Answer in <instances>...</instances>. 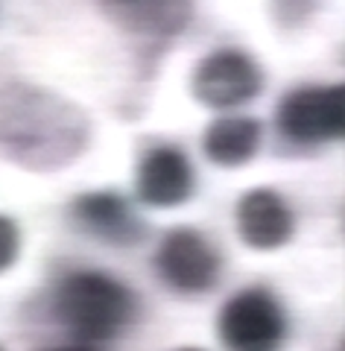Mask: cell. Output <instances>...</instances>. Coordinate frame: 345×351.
<instances>
[{"instance_id": "obj_3", "label": "cell", "mask_w": 345, "mask_h": 351, "mask_svg": "<svg viewBox=\"0 0 345 351\" xmlns=\"http://www.w3.org/2000/svg\"><path fill=\"white\" fill-rule=\"evenodd\" d=\"M287 328V311L263 287L235 293L217 316V334L226 351H281Z\"/></svg>"}, {"instance_id": "obj_10", "label": "cell", "mask_w": 345, "mask_h": 351, "mask_svg": "<svg viewBox=\"0 0 345 351\" xmlns=\"http://www.w3.org/2000/svg\"><path fill=\"white\" fill-rule=\"evenodd\" d=\"M97 12L108 18L120 32L143 41H173L179 32L187 29L193 21V3H179V0H123V3H97Z\"/></svg>"}, {"instance_id": "obj_4", "label": "cell", "mask_w": 345, "mask_h": 351, "mask_svg": "<svg viewBox=\"0 0 345 351\" xmlns=\"http://www.w3.org/2000/svg\"><path fill=\"white\" fill-rule=\"evenodd\" d=\"M275 120L293 144L319 147L340 141L345 132V88L340 82L293 88L278 103Z\"/></svg>"}, {"instance_id": "obj_6", "label": "cell", "mask_w": 345, "mask_h": 351, "mask_svg": "<svg viewBox=\"0 0 345 351\" xmlns=\"http://www.w3.org/2000/svg\"><path fill=\"white\" fill-rule=\"evenodd\" d=\"M155 272L176 293L199 295L217 287L222 258L214 243L196 228H170L155 249Z\"/></svg>"}, {"instance_id": "obj_9", "label": "cell", "mask_w": 345, "mask_h": 351, "mask_svg": "<svg viewBox=\"0 0 345 351\" xmlns=\"http://www.w3.org/2000/svg\"><path fill=\"white\" fill-rule=\"evenodd\" d=\"M237 234L252 252H278L296 234V214L275 188H252L235 208Z\"/></svg>"}, {"instance_id": "obj_1", "label": "cell", "mask_w": 345, "mask_h": 351, "mask_svg": "<svg viewBox=\"0 0 345 351\" xmlns=\"http://www.w3.org/2000/svg\"><path fill=\"white\" fill-rule=\"evenodd\" d=\"M91 144V117L80 103L0 62V161L27 173L71 167Z\"/></svg>"}, {"instance_id": "obj_15", "label": "cell", "mask_w": 345, "mask_h": 351, "mask_svg": "<svg viewBox=\"0 0 345 351\" xmlns=\"http://www.w3.org/2000/svg\"><path fill=\"white\" fill-rule=\"evenodd\" d=\"M0 351H3V348H0Z\"/></svg>"}, {"instance_id": "obj_2", "label": "cell", "mask_w": 345, "mask_h": 351, "mask_svg": "<svg viewBox=\"0 0 345 351\" xmlns=\"http://www.w3.org/2000/svg\"><path fill=\"white\" fill-rule=\"evenodd\" d=\"M138 295L103 269H73L53 287L50 316L73 343L99 346L138 319Z\"/></svg>"}, {"instance_id": "obj_13", "label": "cell", "mask_w": 345, "mask_h": 351, "mask_svg": "<svg viewBox=\"0 0 345 351\" xmlns=\"http://www.w3.org/2000/svg\"><path fill=\"white\" fill-rule=\"evenodd\" d=\"M41 351H103L99 346H88V343H59V346H47V348H41Z\"/></svg>"}, {"instance_id": "obj_8", "label": "cell", "mask_w": 345, "mask_h": 351, "mask_svg": "<svg viewBox=\"0 0 345 351\" xmlns=\"http://www.w3.org/2000/svg\"><path fill=\"white\" fill-rule=\"evenodd\" d=\"M196 191V170L182 147L161 144L141 156L135 193L150 208H179Z\"/></svg>"}, {"instance_id": "obj_7", "label": "cell", "mask_w": 345, "mask_h": 351, "mask_svg": "<svg viewBox=\"0 0 345 351\" xmlns=\"http://www.w3.org/2000/svg\"><path fill=\"white\" fill-rule=\"evenodd\" d=\"M68 217L82 234L106 246L135 249L150 237L143 217L117 191H85L73 196L68 205Z\"/></svg>"}, {"instance_id": "obj_14", "label": "cell", "mask_w": 345, "mask_h": 351, "mask_svg": "<svg viewBox=\"0 0 345 351\" xmlns=\"http://www.w3.org/2000/svg\"><path fill=\"white\" fill-rule=\"evenodd\" d=\"M179 351H205V348H193V346H187V348H179Z\"/></svg>"}, {"instance_id": "obj_12", "label": "cell", "mask_w": 345, "mask_h": 351, "mask_svg": "<svg viewBox=\"0 0 345 351\" xmlns=\"http://www.w3.org/2000/svg\"><path fill=\"white\" fill-rule=\"evenodd\" d=\"M21 255V228L9 214H0V272L12 269Z\"/></svg>"}, {"instance_id": "obj_5", "label": "cell", "mask_w": 345, "mask_h": 351, "mask_svg": "<svg viewBox=\"0 0 345 351\" xmlns=\"http://www.w3.org/2000/svg\"><path fill=\"white\" fill-rule=\"evenodd\" d=\"M191 91L205 108L228 112L252 103L263 91V71L252 53L240 47H219L196 64Z\"/></svg>"}, {"instance_id": "obj_11", "label": "cell", "mask_w": 345, "mask_h": 351, "mask_svg": "<svg viewBox=\"0 0 345 351\" xmlns=\"http://www.w3.org/2000/svg\"><path fill=\"white\" fill-rule=\"evenodd\" d=\"M263 141V123L249 114H226L208 123L202 135V149L211 164L226 170L246 167L258 156Z\"/></svg>"}]
</instances>
